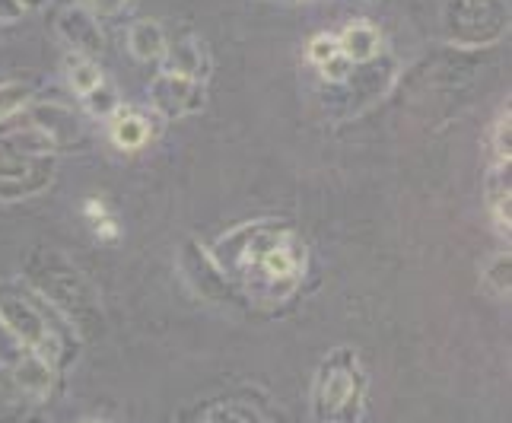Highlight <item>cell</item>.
I'll return each mask as SVG.
<instances>
[{"instance_id":"cell-2","label":"cell","mask_w":512,"mask_h":423,"mask_svg":"<svg viewBox=\"0 0 512 423\" xmlns=\"http://www.w3.org/2000/svg\"><path fill=\"white\" fill-rule=\"evenodd\" d=\"M455 23L452 35L465 45L493 42L503 32L506 10L500 0H455Z\"/></svg>"},{"instance_id":"cell-19","label":"cell","mask_w":512,"mask_h":423,"mask_svg":"<svg viewBox=\"0 0 512 423\" xmlns=\"http://www.w3.org/2000/svg\"><path fill=\"white\" fill-rule=\"evenodd\" d=\"M322 74H325L328 80H347V77L353 74V64L338 51V55H334L328 64H322Z\"/></svg>"},{"instance_id":"cell-16","label":"cell","mask_w":512,"mask_h":423,"mask_svg":"<svg viewBox=\"0 0 512 423\" xmlns=\"http://www.w3.org/2000/svg\"><path fill=\"white\" fill-rule=\"evenodd\" d=\"M32 90L26 83H0V121L10 118L13 112H20L29 102Z\"/></svg>"},{"instance_id":"cell-5","label":"cell","mask_w":512,"mask_h":423,"mask_svg":"<svg viewBox=\"0 0 512 423\" xmlns=\"http://www.w3.org/2000/svg\"><path fill=\"white\" fill-rule=\"evenodd\" d=\"M0 325H4L13 338H20L32 350H45L48 347V328L39 309L23 303L20 296H7L0 293Z\"/></svg>"},{"instance_id":"cell-12","label":"cell","mask_w":512,"mask_h":423,"mask_svg":"<svg viewBox=\"0 0 512 423\" xmlns=\"http://www.w3.org/2000/svg\"><path fill=\"white\" fill-rule=\"evenodd\" d=\"M112 137L121 150H140L150 137V125L137 112H118L112 121Z\"/></svg>"},{"instance_id":"cell-17","label":"cell","mask_w":512,"mask_h":423,"mask_svg":"<svg viewBox=\"0 0 512 423\" xmlns=\"http://www.w3.org/2000/svg\"><path fill=\"white\" fill-rule=\"evenodd\" d=\"M338 39L334 35H319V39H312V45H309V58H312V64H328L334 55H338Z\"/></svg>"},{"instance_id":"cell-22","label":"cell","mask_w":512,"mask_h":423,"mask_svg":"<svg viewBox=\"0 0 512 423\" xmlns=\"http://www.w3.org/2000/svg\"><path fill=\"white\" fill-rule=\"evenodd\" d=\"M20 4H23V10H39L45 0H20Z\"/></svg>"},{"instance_id":"cell-18","label":"cell","mask_w":512,"mask_h":423,"mask_svg":"<svg viewBox=\"0 0 512 423\" xmlns=\"http://www.w3.org/2000/svg\"><path fill=\"white\" fill-rule=\"evenodd\" d=\"M493 153H497V163H509V112L500 115L497 128H493Z\"/></svg>"},{"instance_id":"cell-11","label":"cell","mask_w":512,"mask_h":423,"mask_svg":"<svg viewBox=\"0 0 512 423\" xmlns=\"http://www.w3.org/2000/svg\"><path fill=\"white\" fill-rule=\"evenodd\" d=\"M487 201L500 233H509V163H497L487 179Z\"/></svg>"},{"instance_id":"cell-20","label":"cell","mask_w":512,"mask_h":423,"mask_svg":"<svg viewBox=\"0 0 512 423\" xmlns=\"http://www.w3.org/2000/svg\"><path fill=\"white\" fill-rule=\"evenodd\" d=\"M26 10L20 0H0V23H16Z\"/></svg>"},{"instance_id":"cell-7","label":"cell","mask_w":512,"mask_h":423,"mask_svg":"<svg viewBox=\"0 0 512 423\" xmlns=\"http://www.w3.org/2000/svg\"><path fill=\"white\" fill-rule=\"evenodd\" d=\"M166 74H179L188 80H204L207 74V55H204V45L198 39H185L179 45H172L166 51Z\"/></svg>"},{"instance_id":"cell-8","label":"cell","mask_w":512,"mask_h":423,"mask_svg":"<svg viewBox=\"0 0 512 423\" xmlns=\"http://www.w3.org/2000/svg\"><path fill=\"white\" fill-rule=\"evenodd\" d=\"M338 48L350 64H366V61H373L379 51V32L369 23H353L338 39Z\"/></svg>"},{"instance_id":"cell-15","label":"cell","mask_w":512,"mask_h":423,"mask_svg":"<svg viewBox=\"0 0 512 423\" xmlns=\"http://www.w3.org/2000/svg\"><path fill=\"white\" fill-rule=\"evenodd\" d=\"M484 284L497 293L500 299L509 296V255H497V258H490L487 261V268H484Z\"/></svg>"},{"instance_id":"cell-9","label":"cell","mask_w":512,"mask_h":423,"mask_svg":"<svg viewBox=\"0 0 512 423\" xmlns=\"http://www.w3.org/2000/svg\"><path fill=\"white\" fill-rule=\"evenodd\" d=\"M128 48L140 61H153V58L166 55V35H163L160 23H150V20L134 23L128 32Z\"/></svg>"},{"instance_id":"cell-1","label":"cell","mask_w":512,"mask_h":423,"mask_svg":"<svg viewBox=\"0 0 512 423\" xmlns=\"http://www.w3.org/2000/svg\"><path fill=\"white\" fill-rule=\"evenodd\" d=\"M363 398V376L357 369V360L350 354L331 357L315 382V414L325 423H338L341 417L357 414Z\"/></svg>"},{"instance_id":"cell-21","label":"cell","mask_w":512,"mask_h":423,"mask_svg":"<svg viewBox=\"0 0 512 423\" xmlns=\"http://www.w3.org/2000/svg\"><path fill=\"white\" fill-rule=\"evenodd\" d=\"M125 4H128V0H96V10L102 16H112V13H118Z\"/></svg>"},{"instance_id":"cell-23","label":"cell","mask_w":512,"mask_h":423,"mask_svg":"<svg viewBox=\"0 0 512 423\" xmlns=\"http://www.w3.org/2000/svg\"><path fill=\"white\" fill-rule=\"evenodd\" d=\"M96 423H99V420H96Z\"/></svg>"},{"instance_id":"cell-3","label":"cell","mask_w":512,"mask_h":423,"mask_svg":"<svg viewBox=\"0 0 512 423\" xmlns=\"http://www.w3.org/2000/svg\"><path fill=\"white\" fill-rule=\"evenodd\" d=\"M45 277H39L35 284H39L45 290V296H51L61 309H67L70 315H74L77 309H93V296H90V287H86V280L70 271L67 264H61L58 258H48L45 261Z\"/></svg>"},{"instance_id":"cell-6","label":"cell","mask_w":512,"mask_h":423,"mask_svg":"<svg viewBox=\"0 0 512 423\" xmlns=\"http://www.w3.org/2000/svg\"><path fill=\"white\" fill-rule=\"evenodd\" d=\"M61 32H64V39L74 45V55H96V51L102 48V35H99V26L96 20L86 10H67L61 16Z\"/></svg>"},{"instance_id":"cell-4","label":"cell","mask_w":512,"mask_h":423,"mask_svg":"<svg viewBox=\"0 0 512 423\" xmlns=\"http://www.w3.org/2000/svg\"><path fill=\"white\" fill-rule=\"evenodd\" d=\"M150 96H153L156 109H160L163 115H169V118L191 115V112H198L201 105H204L201 83L198 80H188V77H179V74L156 77L153 86H150Z\"/></svg>"},{"instance_id":"cell-10","label":"cell","mask_w":512,"mask_h":423,"mask_svg":"<svg viewBox=\"0 0 512 423\" xmlns=\"http://www.w3.org/2000/svg\"><path fill=\"white\" fill-rule=\"evenodd\" d=\"M35 121H39L35 128H42L51 140H55V144H61V134L77 137V131H80L74 112L64 109V105H58V102L39 105V109H35Z\"/></svg>"},{"instance_id":"cell-14","label":"cell","mask_w":512,"mask_h":423,"mask_svg":"<svg viewBox=\"0 0 512 423\" xmlns=\"http://www.w3.org/2000/svg\"><path fill=\"white\" fill-rule=\"evenodd\" d=\"M16 379H20L23 389L29 392H45L48 389V382H51V373H48V363L42 357H23V363L16 366Z\"/></svg>"},{"instance_id":"cell-13","label":"cell","mask_w":512,"mask_h":423,"mask_svg":"<svg viewBox=\"0 0 512 423\" xmlns=\"http://www.w3.org/2000/svg\"><path fill=\"white\" fill-rule=\"evenodd\" d=\"M67 80H70V86H74V93L90 96V93H96L99 86H102V70L96 67L93 58L70 55L67 58Z\"/></svg>"}]
</instances>
